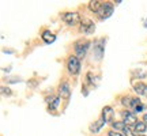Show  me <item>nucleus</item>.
<instances>
[{
	"mask_svg": "<svg viewBox=\"0 0 147 136\" xmlns=\"http://www.w3.org/2000/svg\"><path fill=\"white\" fill-rule=\"evenodd\" d=\"M67 69L71 75H78L80 72V61L76 56H69L67 60Z\"/></svg>",
	"mask_w": 147,
	"mask_h": 136,
	"instance_id": "f257e3e1",
	"label": "nucleus"
},
{
	"mask_svg": "<svg viewBox=\"0 0 147 136\" xmlns=\"http://www.w3.org/2000/svg\"><path fill=\"white\" fill-rule=\"evenodd\" d=\"M121 117H123V123L125 124L127 127H135L138 124V117L134 113H131L129 110H124L121 112Z\"/></svg>",
	"mask_w": 147,
	"mask_h": 136,
	"instance_id": "f03ea898",
	"label": "nucleus"
},
{
	"mask_svg": "<svg viewBox=\"0 0 147 136\" xmlns=\"http://www.w3.org/2000/svg\"><path fill=\"white\" fill-rule=\"evenodd\" d=\"M80 33L83 34H93L95 30V26H94V22L87 19V18H83L80 21V27H79Z\"/></svg>",
	"mask_w": 147,
	"mask_h": 136,
	"instance_id": "7ed1b4c3",
	"label": "nucleus"
},
{
	"mask_svg": "<svg viewBox=\"0 0 147 136\" xmlns=\"http://www.w3.org/2000/svg\"><path fill=\"white\" fill-rule=\"evenodd\" d=\"M90 48V42L89 41H79L75 44V53H76V57L78 59H83L86 56V52Z\"/></svg>",
	"mask_w": 147,
	"mask_h": 136,
	"instance_id": "20e7f679",
	"label": "nucleus"
},
{
	"mask_svg": "<svg viewBox=\"0 0 147 136\" xmlns=\"http://www.w3.org/2000/svg\"><path fill=\"white\" fill-rule=\"evenodd\" d=\"M61 19H63L68 26H74V25H76L78 22L82 21V19L79 18L78 12H64L63 15H61Z\"/></svg>",
	"mask_w": 147,
	"mask_h": 136,
	"instance_id": "39448f33",
	"label": "nucleus"
},
{
	"mask_svg": "<svg viewBox=\"0 0 147 136\" xmlns=\"http://www.w3.org/2000/svg\"><path fill=\"white\" fill-rule=\"evenodd\" d=\"M101 15L102 19H105V18H109L112 14H113V3H110V1H106V3H102V7H101L100 12H98Z\"/></svg>",
	"mask_w": 147,
	"mask_h": 136,
	"instance_id": "423d86ee",
	"label": "nucleus"
},
{
	"mask_svg": "<svg viewBox=\"0 0 147 136\" xmlns=\"http://www.w3.org/2000/svg\"><path fill=\"white\" fill-rule=\"evenodd\" d=\"M59 94H60V97H63V98H69L71 90H69V84L67 83V82H63V83L60 84V87H59Z\"/></svg>",
	"mask_w": 147,
	"mask_h": 136,
	"instance_id": "0eeeda50",
	"label": "nucleus"
},
{
	"mask_svg": "<svg viewBox=\"0 0 147 136\" xmlns=\"http://www.w3.org/2000/svg\"><path fill=\"white\" fill-rule=\"evenodd\" d=\"M134 90L136 91L138 95H144L147 97V84L142 83V82H138L134 84Z\"/></svg>",
	"mask_w": 147,
	"mask_h": 136,
	"instance_id": "6e6552de",
	"label": "nucleus"
},
{
	"mask_svg": "<svg viewBox=\"0 0 147 136\" xmlns=\"http://www.w3.org/2000/svg\"><path fill=\"white\" fill-rule=\"evenodd\" d=\"M101 118L105 121V123L112 121V118H113V109H112L110 106H105V108L102 109V117H101Z\"/></svg>",
	"mask_w": 147,
	"mask_h": 136,
	"instance_id": "1a4fd4ad",
	"label": "nucleus"
},
{
	"mask_svg": "<svg viewBox=\"0 0 147 136\" xmlns=\"http://www.w3.org/2000/svg\"><path fill=\"white\" fill-rule=\"evenodd\" d=\"M41 37H42V40H44V42H47V44H52L56 40V36L53 33H51L49 30H45V32L42 33Z\"/></svg>",
	"mask_w": 147,
	"mask_h": 136,
	"instance_id": "9d476101",
	"label": "nucleus"
},
{
	"mask_svg": "<svg viewBox=\"0 0 147 136\" xmlns=\"http://www.w3.org/2000/svg\"><path fill=\"white\" fill-rule=\"evenodd\" d=\"M104 124H105V121L102 120V118H100L98 121H95V123H93V124L90 125V132H93V133H97V132H98L101 128L104 127Z\"/></svg>",
	"mask_w": 147,
	"mask_h": 136,
	"instance_id": "9b49d317",
	"label": "nucleus"
},
{
	"mask_svg": "<svg viewBox=\"0 0 147 136\" xmlns=\"http://www.w3.org/2000/svg\"><path fill=\"white\" fill-rule=\"evenodd\" d=\"M101 7H102V3L101 1H97V0H94V1H90L89 3V8L93 12H100Z\"/></svg>",
	"mask_w": 147,
	"mask_h": 136,
	"instance_id": "f8f14e48",
	"label": "nucleus"
},
{
	"mask_svg": "<svg viewBox=\"0 0 147 136\" xmlns=\"http://www.w3.org/2000/svg\"><path fill=\"white\" fill-rule=\"evenodd\" d=\"M147 129V124L144 121H138V124L135 125V132L136 133H143Z\"/></svg>",
	"mask_w": 147,
	"mask_h": 136,
	"instance_id": "ddd939ff",
	"label": "nucleus"
},
{
	"mask_svg": "<svg viewBox=\"0 0 147 136\" xmlns=\"http://www.w3.org/2000/svg\"><path fill=\"white\" fill-rule=\"evenodd\" d=\"M112 128H113V131H123L124 128H125V124L123 123V121H113L112 123Z\"/></svg>",
	"mask_w": 147,
	"mask_h": 136,
	"instance_id": "4468645a",
	"label": "nucleus"
},
{
	"mask_svg": "<svg viewBox=\"0 0 147 136\" xmlns=\"http://www.w3.org/2000/svg\"><path fill=\"white\" fill-rule=\"evenodd\" d=\"M59 104H60V97H56V98H53L52 102H49V109H51V110L57 109Z\"/></svg>",
	"mask_w": 147,
	"mask_h": 136,
	"instance_id": "2eb2a0df",
	"label": "nucleus"
},
{
	"mask_svg": "<svg viewBox=\"0 0 147 136\" xmlns=\"http://www.w3.org/2000/svg\"><path fill=\"white\" fill-rule=\"evenodd\" d=\"M132 100H134V98H131V97H124V98H123V102H121V104L124 105V106H127V108H131L132 106Z\"/></svg>",
	"mask_w": 147,
	"mask_h": 136,
	"instance_id": "dca6fc26",
	"label": "nucleus"
},
{
	"mask_svg": "<svg viewBox=\"0 0 147 136\" xmlns=\"http://www.w3.org/2000/svg\"><path fill=\"white\" fill-rule=\"evenodd\" d=\"M123 133H124V136H138V135H135V132L131 129V127H127V125H125V128L123 129Z\"/></svg>",
	"mask_w": 147,
	"mask_h": 136,
	"instance_id": "f3484780",
	"label": "nucleus"
},
{
	"mask_svg": "<svg viewBox=\"0 0 147 136\" xmlns=\"http://www.w3.org/2000/svg\"><path fill=\"white\" fill-rule=\"evenodd\" d=\"M108 136H124V135H121L120 132H117V131H113V129H110V131L108 132Z\"/></svg>",
	"mask_w": 147,
	"mask_h": 136,
	"instance_id": "a211bd4d",
	"label": "nucleus"
},
{
	"mask_svg": "<svg viewBox=\"0 0 147 136\" xmlns=\"http://www.w3.org/2000/svg\"><path fill=\"white\" fill-rule=\"evenodd\" d=\"M144 109V105H142V104H139L136 106V108H135V112H136V113H139V112H142V110Z\"/></svg>",
	"mask_w": 147,
	"mask_h": 136,
	"instance_id": "6ab92c4d",
	"label": "nucleus"
},
{
	"mask_svg": "<svg viewBox=\"0 0 147 136\" xmlns=\"http://www.w3.org/2000/svg\"><path fill=\"white\" fill-rule=\"evenodd\" d=\"M1 90H3V94H11V90L10 89H5V87H1Z\"/></svg>",
	"mask_w": 147,
	"mask_h": 136,
	"instance_id": "aec40b11",
	"label": "nucleus"
},
{
	"mask_svg": "<svg viewBox=\"0 0 147 136\" xmlns=\"http://www.w3.org/2000/svg\"><path fill=\"white\" fill-rule=\"evenodd\" d=\"M143 121H144V123H146V124H147V113H146V114H144V116H143Z\"/></svg>",
	"mask_w": 147,
	"mask_h": 136,
	"instance_id": "412c9836",
	"label": "nucleus"
}]
</instances>
